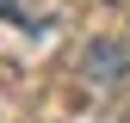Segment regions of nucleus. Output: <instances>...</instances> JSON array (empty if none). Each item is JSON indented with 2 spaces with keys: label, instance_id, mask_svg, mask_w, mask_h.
Returning <instances> with one entry per match:
<instances>
[{
  "label": "nucleus",
  "instance_id": "f257e3e1",
  "mask_svg": "<svg viewBox=\"0 0 130 123\" xmlns=\"http://www.w3.org/2000/svg\"><path fill=\"white\" fill-rule=\"evenodd\" d=\"M80 74H87L93 86H111V80L124 74V49H118V43H93V49H87V68H80Z\"/></svg>",
  "mask_w": 130,
  "mask_h": 123
}]
</instances>
